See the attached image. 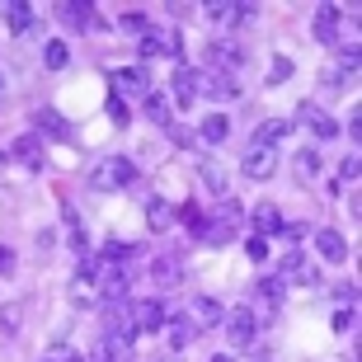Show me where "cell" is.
<instances>
[{"mask_svg": "<svg viewBox=\"0 0 362 362\" xmlns=\"http://www.w3.org/2000/svg\"><path fill=\"white\" fill-rule=\"evenodd\" d=\"M136 179V165L127 160V156H108V160H99L90 170V188H99V193H118V188H127Z\"/></svg>", "mask_w": 362, "mask_h": 362, "instance_id": "obj_1", "label": "cell"}, {"mask_svg": "<svg viewBox=\"0 0 362 362\" xmlns=\"http://www.w3.org/2000/svg\"><path fill=\"white\" fill-rule=\"evenodd\" d=\"M235 230H240V207H235V202H221V207H216V221L202 226V240L221 250V245L235 240Z\"/></svg>", "mask_w": 362, "mask_h": 362, "instance_id": "obj_2", "label": "cell"}, {"mask_svg": "<svg viewBox=\"0 0 362 362\" xmlns=\"http://www.w3.org/2000/svg\"><path fill=\"white\" fill-rule=\"evenodd\" d=\"M104 334L132 349L136 325H132V306H127V301H104Z\"/></svg>", "mask_w": 362, "mask_h": 362, "instance_id": "obj_3", "label": "cell"}, {"mask_svg": "<svg viewBox=\"0 0 362 362\" xmlns=\"http://www.w3.org/2000/svg\"><path fill=\"white\" fill-rule=\"evenodd\" d=\"M273 273H278L282 282H301V287H315V282H320V269H315L301 250H287V255H282V264Z\"/></svg>", "mask_w": 362, "mask_h": 362, "instance_id": "obj_4", "label": "cell"}, {"mask_svg": "<svg viewBox=\"0 0 362 362\" xmlns=\"http://www.w3.org/2000/svg\"><path fill=\"white\" fill-rule=\"evenodd\" d=\"M198 94H207L212 104H230V99H240V85L226 71H198Z\"/></svg>", "mask_w": 362, "mask_h": 362, "instance_id": "obj_5", "label": "cell"}, {"mask_svg": "<svg viewBox=\"0 0 362 362\" xmlns=\"http://www.w3.org/2000/svg\"><path fill=\"white\" fill-rule=\"evenodd\" d=\"M108 85H113V94H127V99H146L151 94V76H146V66H122V71H113L108 76Z\"/></svg>", "mask_w": 362, "mask_h": 362, "instance_id": "obj_6", "label": "cell"}, {"mask_svg": "<svg viewBox=\"0 0 362 362\" xmlns=\"http://www.w3.org/2000/svg\"><path fill=\"white\" fill-rule=\"evenodd\" d=\"M226 334H230V344H235V349H250V344H255V329H259V315L250 306H235V310H226Z\"/></svg>", "mask_w": 362, "mask_h": 362, "instance_id": "obj_7", "label": "cell"}, {"mask_svg": "<svg viewBox=\"0 0 362 362\" xmlns=\"http://www.w3.org/2000/svg\"><path fill=\"white\" fill-rule=\"evenodd\" d=\"M156 57H184V42H179V33L175 28H165V33H156V28H151V33H141V62H156Z\"/></svg>", "mask_w": 362, "mask_h": 362, "instance_id": "obj_8", "label": "cell"}, {"mask_svg": "<svg viewBox=\"0 0 362 362\" xmlns=\"http://www.w3.org/2000/svg\"><path fill=\"white\" fill-rule=\"evenodd\" d=\"M296 122H301V127H310V132L320 136V141L339 136V122L329 118V113H325L320 104H310V99H301V104H296Z\"/></svg>", "mask_w": 362, "mask_h": 362, "instance_id": "obj_9", "label": "cell"}, {"mask_svg": "<svg viewBox=\"0 0 362 362\" xmlns=\"http://www.w3.org/2000/svg\"><path fill=\"white\" fill-rule=\"evenodd\" d=\"M33 136H52V141H62V146H71V141H76L71 122L62 118L57 108H38V113H33Z\"/></svg>", "mask_w": 362, "mask_h": 362, "instance_id": "obj_10", "label": "cell"}, {"mask_svg": "<svg viewBox=\"0 0 362 362\" xmlns=\"http://www.w3.org/2000/svg\"><path fill=\"white\" fill-rule=\"evenodd\" d=\"M221 320H226V310H221L216 296H198V301L188 306V325H193V334H207V329H216Z\"/></svg>", "mask_w": 362, "mask_h": 362, "instance_id": "obj_11", "label": "cell"}, {"mask_svg": "<svg viewBox=\"0 0 362 362\" xmlns=\"http://www.w3.org/2000/svg\"><path fill=\"white\" fill-rule=\"evenodd\" d=\"M165 320H170V310H165L160 296H151V301H136V306H132V325L141 329V334H156Z\"/></svg>", "mask_w": 362, "mask_h": 362, "instance_id": "obj_12", "label": "cell"}, {"mask_svg": "<svg viewBox=\"0 0 362 362\" xmlns=\"http://www.w3.org/2000/svg\"><path fill=\"white\" fill-rule=\"evenodd\" d=\"M0 19H5L10 33H28V28H33V5H24V0H5V5H0Z\"/></svg>", "mask_w": 362, "mask_h": 362, "instance_id": "obj_13", "label": "cell"}, {"mask_svg": "<svg viewBox=\"0 0 362 362\" xmlns=\"http://www.w3.org/2000/svg\"><path fill=\"white\" fill-rule=\"evenodd\" d=\"M10 156H14L19 165H28V170H42V165H47V156H42V141H38L33 132H28V136H19V141L10 146Z\"/></svg>", "mask_w": 362, "mask_h": 362, "instance_id": "obj_14", "label": "cell"}, {"mask_svg": "<svg viewBox=\"0 0 362 362\" xmlns=\"http://www.w3.org/2000/svg\"><path fill=\"white\" fill-rule=\"evenodd\" d=\"M273 165H278V156H273L269 146H250V151H245V165H240V170H245L250 179H269Z\"/></svg>", "mask_w": 362, "mask_h": 362, "instance_id": "obj_15", "label": "cell"}, {"mask_svg": "<svg viewBox=\"0 0 362 362\" xmlns=\"http://www.w3.org/2000/svg\"><path fill=\"white\" fill-rule=\"evenodd\" d=\"M57 19L66 28H76V33H85V28L94 24V5H81V0H66V5H57Z\"/></svg>", "mask_w": 362, "mask_h": 362, "instance_id": "obj_16", "label": "cell"}, {"mask_svg": "<svg viewBox=\"0 0 362 362\" xmlns=\"http://www.w3.org/2000/svg\"><path fill=\"white\" fill-rule=\"evenodd\" d=\"M151 278H156V287H175V282L184 278V264H179V255H156V264H151Z\"/></svg>", "mask_w": 362, "mask_h": 362, "instance_id": "obj_17", "label": "cell"}, {"mask_svg": "<svg viewBox=\"0 0 362 362\" xmlns=\"http://www.w3.org/2000/svg\"><path fill=\"white\" fill-rule=\"evenodd\" d=\"M122 358H132V349H127V344H118V339H108V334H99L85 362H122Z\"/></svg>", "mask_w": 362, "mask_h": 362, "instance_id": "obj_18", "label": "cell"}, {"mask_svg": "<svg viewBox=\"0 0 362 362\" xmlns=\"http://www.w3.org/2000/svg\"><path fill=\"white\" fill-rule=\"evenodd\" d=\"M315 250H320V259H329V264H344V259H349V240H344L339 230H320V235H315Z\"/></svg>", "mask_w": 362, "mask_h": 362, "instance_id": "obj_19", "label": "cell"}, {"mask_svg": "<svg viewBox=\"0 0 362 362\" xmlns=\"http://www.w3.org/2000/svg\"><path fill=\"white\" fill-rule=\"evenodd\" d=\"M193 94H198V71L179 62V71H175V104L188 108V104H193Z\"/></svg>", "mask_w": 362, "mask_h": 362, "instance_id": "obj_20", "label": "cell"}, {"mask_svg": "<svg viewBox=\"0 0 362 362\" xmlns=\"http://www.w3.org/2000/svg\"><path fill=\"white\" fill-rule=\"evenodd\" d=\"M278 230H282L278 207H273V202H259V207H255V235H259V240H269V235H278Z\"/></svg>", "mask_w": 362, "mask_h": 362, "instance_id": "obj_21", "label": "cell"}, {"mask_svg": "<svg viewBox=\"0 0 362 362\" xmlns=\"http://www.w3.org/2000/svg\"><path fill=\"white\" fill-rule=\"evenodd\" d=\"M198 175H202V184L212 188V193H226V170H221L216 156H198Z\"/></svg>", "mask_w": 362, "mask_h": 362, "instance_id": "obj_22", "label": "cell"}, {"mask_svg": "<svg viewBox=\"0 0 362 362\" xmlns=\"http://www.w3.org/2000/svg\"><path fill=\"white\" fill-rule=\"evenodd\" d=\"M146 226L151 230H170V226H175V207H170L165 198H151L146 202Z\"/></svg>", "mask_w": 362, "mask_h": 362, "instance_id": "obj_23", "label": "cell"}, {"mask_svg": "<svg viewBox=\"0 0 362 362\" xmlns=\"http://www.w3.org/2000/svg\"><path fill=\"white\" fill-rule=\"evenodd\" d=\"M334 33H339V5H320L315 10V38L334 42Z\"/></svg>", "mask_w": 362, "mask_h": 362, "instance_id": "obj_24", "label": "cell"}, {"mask_svg": "<svg viewBox=\"0 0 362 362\" xmlns=\"http://www.w3.org/2000/svg\"><path fill=\"white\" fill-rule=\"evenodd\" d=\"M198 136H202V141H212V146H216V141H226V136H230L226 113H212V118H202V122H198Z\"/></svg>", "mask_w": 362, "mask_h": 362, "instance_id": "obj_25", "label": "cell"}, {"mask_svg": "<svg viewBox=\"0 0 362 362\" xmlns=\"http://www.w3.org/2000/svg\"><path fill=\"white\" fill-rule=\"evenodd\" d=\"M287 132H292V127H287L282 118H269V122H259V132H255V141H250V146H269L273 151V141H278V136H287Z\"/></svg>", "mask_w": 362, "mask_h": 362, "instance_id": "obj_26", "label": "cell"}, {"mask_svg": "<svg viewBox=\"0 0 362 362\" xmlns=\"http://www.w3.org/2000/svg\"><path fill=\"white\" fill-rule=\"evenodd\" d=\"M66 62H71V47H66V42H62V38L42 42V66H47V71H62V66H66Z\"/></svg>", "mask_w": 362, "mask_h": 362, "instance_id": "obj_27", "label": "cell"}, {"mask_svg": "<svg viewBox=\"0 0 362 362\" xmlns=\"http://www.w3.org/2000/svg\"><path fill=\"white\" fill-rule=\"evenodd\" d=\"M62 216H66V226H71V245H76V255H85V226H81V212H76V202H62Z\"/></svg>", "mask_w": 362, "mask_h": 362, "instance_id": "obj_28", "label": "cell"}, {"mask_svg": "<svg viewBox=\"0 0 362 362\" xmlns=\"http://www.w3.org/2000/svg\"><path fill=\"white\" fill-rule=\"evenodd\" d=\"M259 296H264V301L278 310V306H282V296H287V282H282L278 273H269V278H259Z\"/></svg>", "mask_w": 362, "mask_h": 362, "instance_id": "obj_29", "label": "cell"}, {"mask_svg": "<svg viewBox=\"0 0 362 362\" xmlns=\"http://www.w3.org/2000/svg\"><path fill=\"white\" fill-rule=\"evenodd\" d=\"M146 118L156 122V127H170V99H160V94H146Z\"/></svg>", "mask_w": 362, "mask_h": 362, "instance_id": "obj_30", "label": "cell"}, {"mask_svg": "<svg viewBox=\"0 0 362 362\" xmlns=\"http://www.w3.org/2000/svg\"><path fill=\"white\" fill-rule=\"evenodd\" d=\"M170 334H175V353H184L188 349V339H193V325H188V315H170Z\"/></svg>", "mask_w": 362, "mask_h": 362, "instance_id": "obj_31", "label": "cell"}, {"mask_svg": "<svg viewBox=\"0 0 362 362\" xmlns=\"http://www.w3.org/2000/svg\"><path fill=\"white\" fill-rule=\"evenodd\" d=\"M296 175H301V179H306V184H310V179H315V175H320V156H315V151H301V156H296Z\"/></svg>", "mask_w": 362, "mask_h": 362, "instance_id": "obj_32", "label": "cell"}, {"mask_svg": "<svg viewBox=\"0 0 362 362\" xmlns=\"http://www.w3.org/2000/svg\"><path fill=\"white\" fill-rule=\"evenodd\" d=\"M118 28H127V33H151V24H146V10H127L118 19Z\"/></svg>", "mask_w": 362, "mask_h": 362, "instance_id": "obj_33", "label": "cell"}, {"mask_svg": "<svg viewBox=\"0 0 362 362\" xmlns=\"http://www.w3.org/2000/svg\"><path fill=\"white\" fill-rule=\"evenodd\" d=\"M0 334H19V306L0 310Z\"/></svg>", "mask_w": 362, "mask_h": 362, "instance_id": "obj_34", "label": "cell"}, {"mask_svg": "<svg viewBox=\"0 0 362 362\" xmlns=\"http://www.w3.org/2000/svg\"><path fill=\"white\" fill-rule=\"evenodd\" d=\"M108 118L127 127V99H118V94H108Z\"/></svg>", "mask_w": 362, "mask_h": 362, "instance_id": "obj_35", "label": "cell"}, {"mask_svg": "<svg viewBox=\"0 0 362 362\" xmlns=\"http://www.w3.org/2000/svg\"><path fill=\"white\" fill-rule=\"evenodd\" d=\"M344 81H349V71L339 66V62H334L329 71H325V90H344Z\"/></svg>", "mask_w": 362, "mask_h": 362, "instance_id": "obj_36", "label": "cell"}, {"mask_svg": "<svg viewBox=\"0 0 362 362\" xmlns=\"http://www.w3.org/2000/svg\"><path fill=\"white\" fill-rule=\"evenodd\" d=\"M334 329L344 334V329H358V310H334Z\"/></svg>", "mask_w": 362, "mask_h": 362, "instance_id": "obj_37", "label": "cell"}, {"mask_svg": "<svg viewBox=\"0 0 362 362\" xmlns=\"http://www.w3.org/2000/svg\"><path fill=\"white\" fill-rule=\"evenodd\" d=\"M165 132H170V141H179V146H188V141H193V132H188V122H170Z\"/></svg>", "mask_w": 362, "mask_h": 362, "instance_id": "obj_38", "label": "cell"}, {"mask_svg": "<svg viewBox=\"0 0 362 362\" xmlns=\"http://www.w3.org/2000/svg\"><path fill=\"white\" fill-rule=\"evenodd\" d=\"M245 255L255 259V264H264V259H269V240H259V235H255V240L245 245Z\"/></svg>", "mask_w": 362, "mask_h": 362, "instance_id": "obj_39", "label": "cell"}, {"mask_svg": "<svg viewBox=\"0 0 362 362\" xmlns=\"http://www.w3.org/2000/svg\"><path fill=\"white\" fill-rule=\"evenodd\" d=\"M287 76H292V62H287V57H278V62L269 66V85L273 81H287Z\"/></svg>", "mask_w": 362, "mask_h": 362, "instance_id": "obj_40", "label": "cell"}, {"mask_svg": "<svg viewBox=\"0 0 362 362\" xmlns=\"http://www.w3.org/2000/svg\"><path fill=\"white\" fill-rule=\"evenodd\" d=\"M358 170H362V165H358V156H349V160L339 165V179H344V184H353V179H358Z\"/></svg>", "mask_w": 362, "mask_h": 362, "instance_id": "obj_41", "label": "cell"}, {"mask_svg": "<svg viewBox=\"0 0 362 362\" xmlns=\"http://www.w3.org/2000/svg\"><path fill=\"white\" fill-rule=\"evenodd\" d=\"M282 235H287V245H292V250H301V240H306V226H282Z\"/></svg>", "mask_w": 362, "mask_h": 362, "instance_id": "obj_42", "label": "cell"}, {"mask_svg": "<svg viewBox=\"0 0 362 362\" xmlns=\"http://www.w3.org/2000/svg\"><path fill=\"white\" fill-rule=\"evenodd\" d=\"M339 301H349V310L358 306V287H353V282H344V287H339Z\"/></svg>", "mask_w": 362, "mask_h": 362, "instance_id": "obj_43", "label": "cell"}, {"mask_svg": "<svg viewBox=\"0 0 362 362\" xmlns=\"http://www.w3.org/2000/svg\"><path fill=\"white\" fill-rule=\"evenodd\" d=\"M0 273H14V250H5V245H0Z\"/></svg>", "mask_w": 362, "mask_h": 362, "instance_id": "obj_44", "label": "cell"}, {"mask_svg": "<svg viewBox=\"0 0 362 362\" xmlns=\"http://www.w3.org/2000/svg\"><path fill=\"white\" fill-rule=\"evenodd\" d=\"M57 358H62V362H85V353H66V349H57Z\"/></svg>", "mask_w": 362, "mask_h": 362, "instance_id": "obj_45", "label": "cell"}]
</instances>
